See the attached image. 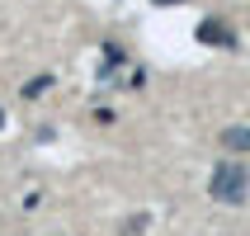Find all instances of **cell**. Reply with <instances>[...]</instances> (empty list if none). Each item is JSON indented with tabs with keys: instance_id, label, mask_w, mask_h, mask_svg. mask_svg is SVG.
I'll return each instance as SVG.
<instances>
[{
	"instance_id": "1",
	"label": "cell",
	"mask_w": 250,
	"mask_h": 236,
	"mask_svg": "<svg viewBox=\"0 0 250 236\" xmlns=\"http://www.w3.org/2000/svg\"><path fill=\"white\" fill-rule=\"evenodd\" d=\"M208 194L217 198V203H241V198L250 194V175H246V166H236V161H222V166H212Z\"/></svg>"
},
{
	"instance_id": "2",
	"label": "cell",
	"mask_w": 250,
	"mask_h": 236,
	"mask_svg": "<svg viewBox=\"0 0 250 236\" xmlns=\"http://www.w3.org/2000/svg\"><path fill=\"white\" fill-rule=\"evenodd\" d=\"M198 43H208V47H236V33L222 19H203L198 24Z\"/></svg>"
},
{
	"instance_id": "3",
	"label": "cell",
	"mask_w": 250,
	"mask_h": 236,
	"mask_svg": "<svg viewBox=\"0 0 250 236\" xmlns=\"http://www.w3.org/2000/svg\"><path fill=\"white\" fill-rule=\"evenodd\" d=\"M222 147H227V151H250V128H227Z\"/></svg>"
},
{
	"instance_id": "4",
	"label": "cell",
	"mask_w": 250,
	"mask_h": 236,
	"mask_svg": "<svg viewBox=\"0 0 250 236\" xmlns=\"http://www.w3.org/2000/svg\"><path fill=\"white\" fill-rule=\"evenodd\" d=\"M0 128H5V109H0Z\"/></svg>"
}]
</instances>
